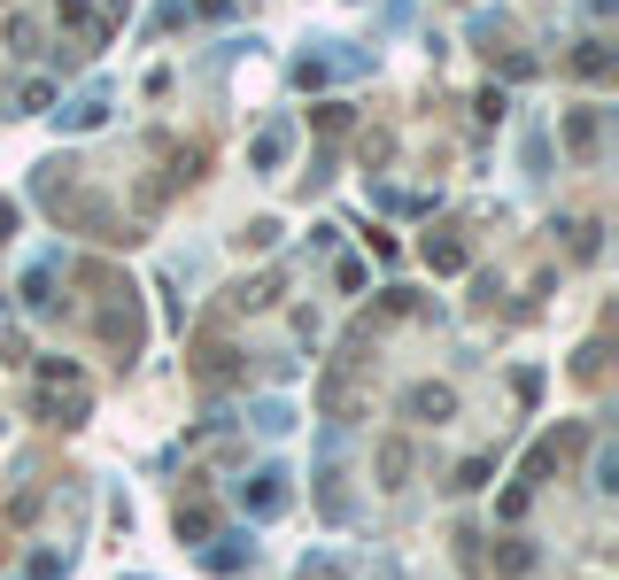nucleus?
<instances>
[{"mask_svg": "<svg viewBox=\"0 0 619 580\" xmlns=\"http://www.w3.org/2000/svg\"><path fill=\"white\" fill-rule=\"evenodd\" d=\"M240 503H256V519H271L287 503V472H256V488H240Z\"/></svg>", "mask_w": 619, "mask_h": 580, "instance_id": "nucleus-1", "label": "nucleus"}, {"mask_svg": "<svg viewBox=\"0 0 619 580\" xmlns=\"http://www.w3.org/2000/svg\"><path fill=\"white\" fill-rule=\"evenodd\" d=\"M279 155H287V124H279V132H264V140H256V163H279Z\"/></svg>", "mask_w": 619, "mask_h": 580, "instance_id": "nucleus-2", "label": "nucleus"}]
</instances>
